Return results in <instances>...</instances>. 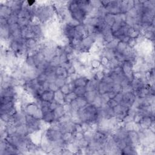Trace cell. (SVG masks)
Segmentation results:
<instances>
[{"label":"cell","mask_w":155,"mask_h":155,"mask_svg":"<svg viewBox=\"0 0 155 155\" xmlns=\"http://www.w3.org/2000/svg\"><path fill=\"white\" fill-rule=\"evenodd\" d=\"M98 109L92 104H87L85 106L78 110L79 118L81 122L89 124L96 121Z\"/></svg>","instance_id":"cell-1"},{"label":"cell","mask_w":155,"mask_h":155,"mask_svg":"<svg viewBox=\"0 0 155 155\" xmlns=\"http://www.w3.org/2000/svg\"><path fill=\"white\" fill-rule=\"evenodd\" d=\"M43 135L49 142L52 144H54L62 139L63 133L61 131L53 130L49 127L48 129L43 132Z\"/></svg>","instance_id":"cell-2"},{"label":"cell","mask_w":155,"mask_h":155,"mask_svg":"<svg viewBox=\"0 0 155 155\" xmlns=\"http://www.w3.org/2000/svg\"><path fill=\"white\" fill-rule=\"evenodd\" d=\"M12 15V10L8 6L6 5L4 3L1 4L0 6V18H3L7 19Z\"/></svg>","instance_id":"cell-3"},{"label":"cell","mask_w":155,"mask_h":155,"mask_svg":"<svg viewBox=\"0 0 155 155\" xmlns=\"http://www.w3.org/2000/svg\"><path fill=\"white\" fill-rule=\"evenodd\" d=\"M136 99V95H134V92H129L123 93V102L129 105L130 107L132 106L133 103Z\"/></svg>","instance_id":"cell-4"},{"label":"cell","mask_w":155,"mask_h":155,"mask_svg":"<svg viewBox=\"0 0 155 155\" xmlns=\"http://www.w3.org/2000/svg\"><path fill=\"white\" fill-rule=\"evenodd\" d=\"M128 138H129L132 145L136 146L139 144V138L138 133L134 130L128 132Z\"/></svg>","instance_id":"cell-5"},{"label":"cell","mask_w":155,"mask_h":155,"mask_svg":"<svg viewBox=\"0 0 155 155\" xmlns=\"http://www.w3.org/2000/svg\"><path fill=\"white\" fill-rule=\"evenodd\" d=\"M121 154L135 155L138 154L136 147L133 145H127L124 149L121 150Z\"/></svg>","instance_id":"cell-6"},{"label":"cell","mask_w":155,"mask_h":155,"mask_svg":"<svg viewBox=\"0 0 155 155\" xmlns=\"http://www.w3.org/2000/svg\"><path fill=\"white\" fill-rule=\"evenodd\" d=\"M89 81V79L85 76L79 75L76 79L73 81L75 87H85Z\"/></svg>","instance_id":"cell-7"},{"label":"cell","mask_w":155,"mask_h":155,"mask_svg":"<svg viewBox=\"0 0 155 155\" xmlns=\"http://www.w3.org/2000/svg\"><path fill=\"white\" fill-rule=\"evenodd\" d=\"M54 93L49 90H45L40 96V99L44 101L51 102L54 99Z\"/></svg>","instance_id":"cell-8"},{"label":"cell","mask_w":155,"mask_h":155,"mask_svg":"<svg viewBox=\"0 0 155 155\" xmlns=\"http://www.w3.org/2000/svg\"><path fill=\"white\" fill-rule=\"evenodd\" d=\"M98 95H99V94L97 90L89 91L85 93L84 98H85L88 104H92V103L94 101V100H95V99Z\"/></svg>","instance_id":"cell-9"},{"label":"cell","mask_w":155,"mask_h":155,"mask_svg":"<svg viewBox=\"0 0 155 155\" xmlns=\"http://www.w3.org/2000/svg\"><path fill=\"white\" fill-rule=\"evenodd\" d=\"M42 120L44 121L45 123L51 124L53 121H55V117L54 115L53 112L52 110H49L48 112H46L43 114Z\"/></svg>","instance_id":"cell-10"},{"label":"cell","mask_w":155,"mask_h":155,"mask_svg":"<svg viewBox=\"0 0 155 155\" xmlns=\"http://www.w3.org/2000/svg\"><path fill=\"white\" fill-rule=\"evenodd\" d=\"M64 97L65 95L59 89L54 93V100L60 105L64 104Z\"/></svg>","instance_id":"cell-11"},{"label":"cell","mask_w":155,"mask_h":155,"mask_svg":"<svg viewBox=\"0 0 155 155\" xmlns=\"http://www.w3.org/2000/svg\"><path fill=\"white\" fill-rule=\"evenodd\" d=\"M53 113L55 117V121L58 120L61 117L63 116L64 114H65V111L64 109V106L63 105H59L56 109L53 110Z\"/></svg>","instance_id":"cell-12"},{"label":"cell","mask_w":155,"mask_h":155,"mask_svg":"<svg viewBox=\"0 0 155 155\" xmlns=\"http://www.w3.org/2000/svg\"><path fill=\"white\" fill-rule=\"evenodd\" d=\"M55 74L56 77L67 78L69 76L68 74H67V70L61 65H59L56 67L55 70Z\"/></svg>","instance_id":"cell-13"},{"label":"cell","mask_w":155,"mask_h":155,"mask_svg":"<svg viewBox=\"0 0 155 155\" xmlns=\"http://www.w3.org/2000/svg\"><path fill=\"white\" fill-rule=\"evenodd\" d=\"M104 21L105 23V24L110 26L111 28L112 25L115 23L114 16L110 14V13H106L105 17H104Z\"/></svg>","instance_id":"cell-14"},{"label":"cell","mask_w":155,"mask_h":155,"mask_svg":"<svg viewBox=\"0 0 155 155\" xmlns=\"http://www.w3.org/2000/svg\"><path fill=\"white\" fill-rule=\"evenodd\" d=\"M118 42H119V40L116 39V38H114V39L112 40V41H110L109 43H105V45H104V48L108 49L115 50H116V48L117 47Z\"/></svg>","instance_id":"cell-15"},{"label":"cell","mask_w":155,"mask_h":155,"mask_svg":"<svg viewBox=\"0 0 155 155\" xmlns=\"http://www.w3.org/2000/svg\"><path fill=\"white\" fill-rule=\"evenodd\" d=\"M76 98H77V96L76 95V94L74 93L73 92H72L67 94V95H65V97H64V104H70V103L72 101L75 100Z\"/></svg>","instance_id":"cell-16"},{"label":"cell","mask_w":155,"mask_h":155,"mask_svg":"<svg viewBox=\"0 0 155 155\" xmlns=\"http://www.w3.org/2000/svg\"><path fill=\"white\" fill-rule=\"evenodd\" d=\"M73 92L76 94L77 97L84 96L85 93L87 92L85 87H76Z\"/></svg>","instance_id":"cell-17"},{"label":"cell","mask_w":155,"mask_h":155,"mask_svg":"<svg viewBox=\"0 0 155 155\" xmlns=\"http://www.w3.org/2000/svg\"><path fill=\"white\" fill-rule=\"evenodd\" d=\"M18 24L19 25L20 28H25V27H28L29 25H30L31 24V21L28 19L25 18H19L18 21Z\"/></svg>","instance_id":"cell-18"},{"label":"cell","mask_w":155,"mask_h":155,"mask_svg":"<svg viewBox=\"0 0 155 155\" xmlns=\"http://www.w3.org/2000/svg\"><path fill=\"white\" fill-rule=\"evenodd\" d=\"M127 48H128L127 43L119 41L116 48V52L119 53H123Z\"/></svg>","instance_id":"cell-19"},{"label":"cell","mask_w":155,"mask_h":155,"mask_svg":"<svg viewBox=\"0 0 155 155\" xmlns=\"http://www.w3.org/2000/svg\"><path fill=\"white\" fill-rule=\"evenodd\" d=\"M37 80L38 83V84L40 85H42L43 84H44L46 81H48V76L45 75L44 73H40L37 76Z\"/></svg>","instance_id":"cell-20"},{"label":"cell","mask_w":155,"mask_h":155,"mask_svg":"<svg viewBox=\"0 0 155 155\" xmlns=\"http://www.w3.org/2000/svg\"><path fill=\"white\" fill-rule=\"evenodd\" d=\"M76 101L79 109L84 107V106H85L87 104H88V103H87L84 96H78L76 98Z\"/></svg>","instance_id":"cell-21"},{"label":"cell","mask_w":155,"mask_h":155,"mask_svg":"<svg viewBox=\"0 0 155 155\" xmlns=\"http://www.w3.org/2000/svg\"><path fill=\"white\" fill-rule=\"evenodd\" d=\"M18 17L15 15H12L9 17L7 18V22H8V24L9 25L14 24L16 23H18Z\"/></svg>","instance_id":"cell-22"},{"label":"cell","mask_w":155,"mask_h":155,"mask_svg":"<svg viewBox=\"0 0 155 155\" xmlns=\"http://www.w3.org/2000/svg\"><path fill=\"white\" fill-rule=\"evenodd\" d=\"M78 145H79L80 149H85V148H87L89 145V142L87 139H85L84 138L82 139H81L78 141V142H76Z\"/></svg>","instance_id":"cell-23"},{"label":"cell","mask_w":155,"mask_h":155,"mask_svg":"<svg viewBox=\"0 0 155 155\" xmlns=\"http://www.w3.org/2000/svg\"><path fill=\"white\" fill-rule=\"evenodd\" d=\"M65 79L66 78L63 77H56V79L55 80V83L58 85V87L60 89L61 87L63 86L66 84L65 83Z\"/></svg>","instance_id":"cell-24"},{"label":"cell","mask_w":155,"mask_h":155,"mask_svg":"<svg viewBox=\"0 0 155 155\" xmlns=\"http://www.w3.org/2000/svg\"><path fill=\"white\" fill-rule=\"evenodd\" d=\"M49 64L51 66L57 67L61 65L60 64V60H59V56L56 55L49 62Z\"/></svg>","instance_id":"cell-25"},{"label":"cell","mask_w":155,"mask_h":155,"mask_svg":"<svg viewBox=\"0 0 155 155\" xmlns=\"http://www.w3.org/2000/svg\"><path fill=\"white\" fill-rule=\"evenodd\" d=\"M59 90L61 91V92L64 94V95H67V94L72 92L70 89V87L69 85V84H65V85H64L63 86H62L61 88L59 89Z\"/></svg>","instance_id":"cell-26"},{"label":"cell","mask_w":155,"mask_h":155,"mask_svg":"<svg viewBox=\"0 0 155 155\" xmlns=\"http://www.w3.org/2000/svg\"><path fill=\"white\" fill-rule=\"evenodd\" d=\"M113 99L118 104H120V103H122L123 101V93H122V92L117 93L116 94L115 96H114V98H113Z\"/></svg>","instance_id":"cell-27"},{"label":"cell","mask_w":155,"mask_h":155,"mask_svg":"<svg viewBox=\"0 0 155 155\" xmlns=\"http://www.w3.org/2000/svg\"><path fill=\"white\" fill-rule=\"evenodd\" d=\"M59 89V88L56 84L55 81L49 82V90L53 92H55L58 91Z\"/></svg>","instance_id":"cell-28"},{"label":"cell","mask_w":155,"mask_h":155,"mask_svg":"<svg viewBox=\"0 0 155 155\" xmlns=\"http://www.w3.org/2000/svg\"><path fill=\"white\" fill-rule=\"evenodd\" d=\"M59 56V60H60L61 65L66 63V62H67V61H69L68 60V58H67V55L66 53H65L64 52L61 54V55Z\"/></svg>","instance_id":"cell-29"},{"label":"cell","mask_w":155,"mask_h":155,"mask_svg":"<svg viewBox=\"0 0 155 155\" xmlns=\"http://www.w3.org/2000/svg\"><path fill=\"white\" fill-rule=\"evenodd\" d=\"M122 89L123 87L121 86V85L119 83H114L113 85V91L117 93L122 92Z\"/></svg>","instance_id":"cell-30"},{"label":"cell","mask_w":155,"mask_h":155,"mask_svg":"<svg viewBox=\"0 0 155 155\" xmlns=\"http://www.w3.org/2000/svg\"><path fill=\"white\" fill-rule=\"evenodd\" d=\"M107 104L109 107H110L111 108H113L114 107H115L117 104H118V103H117L113 99H109V100L108 101Z\"/></svg>","instance_id":"cell-31"},{"label":"cell","mask_w":155,"mask_h":155,"mask_svg":"<svg viewBox=\"0 0 155 155\" xmlns=\"http://www.w3.org/2000/svg\"><path fill=\"white\" fill-rule=\"evenodd\" d=\"M61 154L63 155H69V154H73L67 147L63 148L61 151Z\"/></svg>","instance_id":"cell-32"},{"label":"cell","mask_w":155,"mask_h":155,"mask_svg":"<svg viewBox=\"0 0 155 155\" xmlns=\"http://www.w3.org/2000/svg\"><path fill=\"white\" fill-rule=\"evenodd\" d=\"M107 94L108 96H109V99H113L114 98V96H115L116 93L114 92L113 91H111L110 92H108V93H106Z\"/></svg>","instance_id":"cell-33"}]
</instances>
